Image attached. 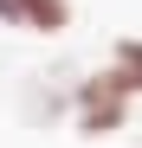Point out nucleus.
<instances>
[{
	"label": "nucleus",
	"mask_w": 142,
	"mask_h": 148,
	"mask_svg": "<svg viewBox=\"0 0 142 148\" xmlns=\"http://www.w3.org/2000/svg\"><path fill=\"white\" fill-rule=\"evenodd\" d=\"M129 103H136V97L116 84L110 71H97V77L78 90V129H84V135H116V129L129 122Z\"/></svg>",
	"instance_id": "f257e3e1"
},
{
	"label": "nucleus",
	"mask_w": 142,
	"mask_h": 148,
	"mask_svg": "<svg viewBox=\"0 0 142 148\" xmlns=\"http://www.w3.org/2000/svg\"><path fill=\"white\" fill-rule=\"evenodd\" d=\"M110 77L123 84L129 97H142V39H116V52H110Z\"/></svg>",
	"instance_id": "f03ea898"
},
{
	"label": "nucleus",
	"mask_w": 142,
	"mask_h": 148,
	"mask_svg": "<svg viewBox=\"0 0 142 148\" xmlns=\"http://www.w3.org/2000/svg\"><path fill=\"white\" fill-rule=\"evenodd\" d=\"M19 19L39 32H58L65 19H71V0H19Z\"/></svg>",
	"instance_id": "7ed1b4c3"
}]
</instances>
